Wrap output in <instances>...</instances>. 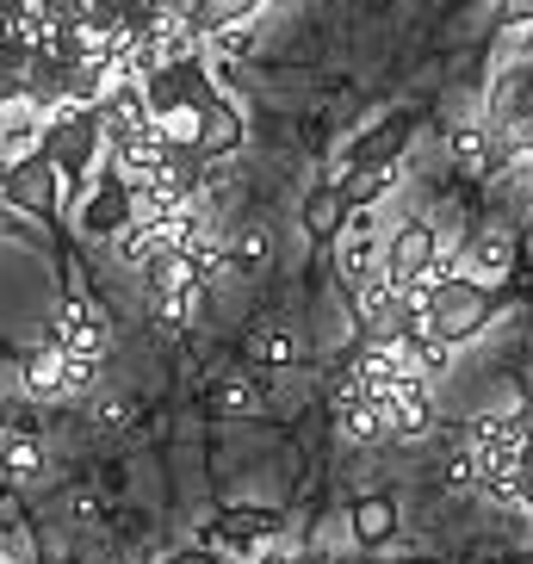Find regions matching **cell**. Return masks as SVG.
<instances>
[{
    "label": "cell",
    "mask_w": 533,
    "mask_h": 564,
    "mask_svg": "<svg viewBox=\"0 0 533 564\" xmlns=\"http://www.w3.org/2000/svg\"><path fill=\"white\" fill-rule=\"evenodd\" d=\"M0 540H7V533H0Z\"/></svg>",
    "instance_id": "7bdbcfd3"
},
{
    "label": "cell",
    "mask_w": 533,
    "mask_h": 564,
    "mask_svg": "<svg viewBox=\"0 0 533 564\" xmlns=\"http://www.w3.org/2000/svg\"><path fill=\"white\" fill-rule=\"evenodd\" d=\"M348 366H353V379H360V391H367V398H384V384L403 372V354L391 348V341H367V348L353 354Z\"/></svg>",
    "instance_id": "d6986e66"
},
{
    "label": "cell",
    "mask_w": 533,
    "mask_h": 564,
    "mask_svg": "<svg viewBox=\"0 0 533 564\" xmlns=\"http://www.w3.org/2000/svg\"><path fill=\"white\" fill-rule=\"evenodd\" d=\"M56 354H75V360H112L118 348V329H112V311L87 292H68L51 316V335H44Z\"/></svg>",
    "instance_id": "3957f363"
},
{
    "label": "cell",
    "mask_w": 533,
    "mask_h": 564,
    "mask_svg": "<svg viewBox=\"0 0 533 564\" xmlns=\"http://www.w3.org/2000/svg\"><path fill=\"white\" fill-rule=\"evenodd\" d=\"M181 124H186V137H193V150H199L205 162H224V155H236V143H242V112H236L224 94H217L205 112L181 118Z\"/></svg>",
    "instance_id": "30bf717a"
},
{
    "label": "cell",
    "mask_w": 533,
    "mask_h": 564,
    "mask_svg": "<svg viewBox=\"0 0 533 564\" xmlns=\"http://www.w3.org/2000/svg\"><path fill=\"white\" fill-rule=\"evenodd\" d=\"M502 13L515 19V25H527V19H533V0H502Z\"/></svg>",
    "instance_id": "f35d334b"
},
{
    "label": "cell",
    "mask_w": 533,
    "mask_h": 564,
    "mask_svg": "<svg viewBox=\"0 0 533 564\" xmlns=\"http://www.w3.org/2000/svg\"><path fill=\"white\" fill-rule=\"evenodd\" d=\"M391 186H398V162H384V167H348L341 193H348V205H379Z\"/></svg>",
    "instance_id": "83f0119b"
},
{
    "label": "cell",
    "mask_w": 533,
    "mask_h": 564,
    "mask_svg": "<svg viewBox=\"0 0 533 564\" xmlns=\"http://www.w3.org/2000/svg\"><path fill=\"white\" fill-rule=\"evenodd\" d=\"M106 249H112V261H118V267H131V273H143V267H150L155 254H162V242H155V224L131 217V224H124V230H118L112 242H106Z\"/></svg>",
    "instance_id": "603a6c76"
},
{
    "label": "cell",
    "mask_w": 533,
    "mask_h": 564,
    "mask_svg": "<svg viewBox=\"0 0 533 564\" xmlns=\"http://www.w3.org/2000/svg\"><path fill=\"white\" fill-rule=\"evenodd\" d=\"M254 564H298V558H254Z\"/></svg>",
    "instance_id": "60d3db41"
},
{
    "label": "cell",
    "mask_w": 533,
    "mask_h": 564,
    "mask_svg": "<svg viewBox=\"0 0 533 564\" xmlns=\"http://www.w3.org/2000/svg\"><path fill=\"white\" fill-rule=\"evenodd\" d=\"M37 131H44V112L25 100H7L0 106V162H19V155L37 150Z\"/></svg>",
    "instance_id": "4fadbf2b"
},
{
    "label": "cell",
    "mask_w": 533,
    "mask_h": 564,
    "mask_svg": "<svg viewBox=\"0 0 533 564\" xmlns=\"http://www.w3.org/2000/svg\"><path fill=\"white\" fill-rule=\"evenodd\" d=\"M186 311H193V299H150V316H155V329L162 335H181Z\"/></svg>",
    "instance_id": "1f68e13d"
},
{
    "label": "cell",
    "mask_w": 533,
    "mask_h": 564,
    "mask_svg": "<svg viewBox=\"0 0 533 564\" xmlns=\"http://www.w3.org/2000/svg\"><path fill=\"white\" fill-rule=\"evenodd\" d=\"M348 193H341V181H329V186H317L311 199H304V230L311 236H341L348 230Z\"/></svg>",
    "instance_id": "44dd1931"
},
{
    "label": "cell",
    "mask_w": 533,
    "mask_h": 564,
    "mask_svg": "<svg viewBox=\"0 0 533 564\" xmlns=\"http://www.w3.org/2000/svg\"><path fill=\"white\" fill-rule=\"evenodd\" d=\"M19 391L32 403H63V354L44 341L37 354H25V366H19Z\"/></svg>",
    "instance_id": "e0dca14e"
},
{
    "label": "cell",
    "mask_w": 533,
    "mask_h": 564,
    "mask_svg": "<svg viewBox=\"0 0 533 564\" xmlns=\"http://www.w3.org/2000/svg\"><path fill=\"white\" fill-rule=\"evenodd\" d=\"M254 7L261 0H193V25H199V37L224 32V25H249Z\"/></svg>",
    "instance_id": "4316f807"
},
{
    "label": "cell",
    "mask_w": 533,
    "mask_h": 564,
    "mask_svg": "<svg viewBox=\"0 0 533 564\" xmlns=\"http://www.w3.org/2000/svg\"><path fill=\"white\" fill-rule=\"evenodd\" d=\"M497 118H521V124L533 118V63L521 68L515 82H502V94H497Z\"/></svg>",
    "instance_id": "f546056e"
},
{
    "label": "cell",
    "mask_w": 533,
    "mask_h": 564,
    "mask_svg": "<svg viewBox=\"0 0 533 564\" xmlns=\"http://www.w3.org/2000/svg\"><path fill=\"white\" fill-rule=\"evenodd\" d=\"M459 261H466V280H478V285H497L502 273H509V261H515V242L502 230H483L471 249H459Z\"/></svg>",
    "instance_id": "9a60e30c"
},
{
    "label": "cell",
    "mask_w": 533,
    "mask_h": 564,
    "mask_svg": "<svg viewBox=\"0 0 533 564\" xmlns=\"http://www.w3.org/2000/svg\"><path fill=\"white\" fill-rule=\"evenodd\" d=\"M403 143H410V118H384V124H372V131L348 150V167H384V162H398Z\"/></svg>",
    "instance_id": "2e32d148"
},
{
    "label": "cell",
    "mask_w": 533,
    "mask_h": 564,
    "mask_svg": "<svg viewBox=\"0 0 533 564\" xmlns=\"http://www.w3.org/2000/svg\"><path fill=\"white\" fill-rule=\"evenodd\" d=\"M434 484H440L447 497H466V490H478V453H471L466 441H453V447L440 453V465H434Z\"/></svg>",
    "instance_id": "cb8c5ba5"
},
{
    "label": "cell",
    "mask_w": 533,
    "mask_h": 564,
    "mask_svg": "<svg viewBox=\"0 0 533 564\" xmlns=\"http://www.w3.org/2000/svg\"><path fill=\"white\" fill-rule=\"evenodd\" d=\"M131 217H137L131 181L118 174V162H106V155H100V167H94V186L81 193V217H75V224H81L87 242H112V236L131 224Z\"/></svg>",
    "instance_id": "277c9868"
},
{
    "label": "cell",
    "mask_w": 533,
    "mask_h": 564,
    "mask_svg": "<svg viewBox=\"0 0 533 564\" xmlns=\"http://www.w3.org/2000/svg\"><path fill=\"white\" fill-rule=\"evenodd\" d=\"M434 254H440V236H434V224H422V217H403L398 230L384 236V254H379V273L391 285H410L422 273V267L434 261Z\"/></svg>",
    "instance_id": "ba28073f"
},
{
    "label": "cell",
    "mask_w": 533,
    "mask_h": 564,
    "mask_svg": "<svg viewBox=\"0 0 533 564\" xmlns=\"http://www.w3.org/2000/svg\"><path fill=\"white\" fill-rule=\"evenodd\" d=\"M353 311H360V329H367V341H391V348H398L403 335L416 329L422 316L410 311V299H403L398 285L384 280H367V285H353Z\"/></svg>",
    "instance_id": "5b68a950"
},
{
    "label": "cell",
    "mask_w": 533,
    "mask_h": 564,
    "mask_svg": "<svg viewBox=\"0 0 533 564\" xmlns=\"http://www.w3.org/2000/svg\"><path fill=\"white\" fill-rule=\"evenodd\" d=\"M367 391H360V379H353V366H341L329 379V410H348V403H360Z\"/></svg>",
    "instance_id": "d6a6232c"
},
{
    "label": "cell",
    "mask_w": 533,
    "mask_h": 564,
    "mask_svg": "<svg viewBox=\"0 0 533 564\" xmlns=\"http://www.w3.org/2000/svg\"><path fill=\"white\" fill-rule=\"evenodd\" d=\"M335 422H341V434H348L353 447H379V441H384V410L372 398L348 403V410H335Z\"/></svg>",
    "instance_id": "484cf974"
},
{
    "label": "cell",
    "mask_w": 533,
    "mask_h": 564,
    "mask_svg": "<svg viewBox=\"0 0 533 564\" xmlns=\"http://www.w3.org/2000/svg\"><path fill=\"white\" fill-rule=\"evenodd\" d=\"M87 422H94L100 434H124L137 422V398H131V391H106V384H100V391L87 398Z\"/></svg>",
    "instance_id": "d4e9b609"
},
{
    "label": "cell",
    "mask_w": 533,
    "mask_h": 564,
    "mask_svg": "<svg viewBox=\"0 0 533 564\" xmlns=\"http://www.w3.org/2000/svg\"><path fill=\"white\" fill-rule=\"evenodd\" d=\"M167 564H224V558H217L211 546H193V552H174V558H167Z\"/></svg>",
    "instance_id": "8d00e7d4"
},
{
    "label": "cell",
    "mask_w": 533,
    "mask_h": 564,
    "mask_svg": "<svg viewBox=\"0 0 533 564\" xmlns=\"http://www.w3.org/2000/svg\"><path fill=\"white\" fill-rule=\"evenodd\" d=\"M348 521H353V540H360V546H384V540L398 533V502L391 497H360Z\"/></svg>",
    "instance_id": "7402d4cb"
},
{
    "label": "cell",
    "mask_w": 533,
    "mask_h": 564,
    "mask_svg": "<svg viewBox=\"0 0 533 564\" xmlns=\"http://www.w3.org/2000/svg\"><path fill=\"white\" fill-rule=\"evenodd\" d=\"M25 13H32V0H0V25H19Z\"/></svg>",
    "instance_id": "74e56055"
},
{
    "label": "cell",
    "mask_w": 533,
    "mask_h": 564,
    "mask_svg": "<svg viewBox=\"0 0 533 564\" xmlns=\"http://www.w3.org/2000/svg\"><path fill=\"white\" fill-rule=\"evenodd\" d=\"M398 354H403V366H410V372H422L428 384H434V379H440V372L453 366V341H440V335L428 329V316H422L416 329H410V335L398 341Z\"/></svg>",
    "instance_id": "5bb4252c"
},
{
    "label": "cell",
    "mask_w": 533,
    "mask_h": 564,
    "mask_svg": "<svg viewBox=\"0 0 533 564\" xmlns=\"http://www.w3.org/2000/svg\"><path fill=\"white\" fill-rule=\"evenodd\" d=\"M379 254H384L379 217H372V205H353L348 230L335 236V273L348 285H367V280H379Z\"/></svg>",
    "instance_id": "52a82bcc"
},
{
    "label": "cell",
    "mask_w": 533,
    "mask_h": 564,
    "mask_svg": "<svg viewBox=\"0 0 533 564\" xmlns=\"http://www.w3.org/2000/svg\"><path fill=\"white\" fill-rule=\"evenodd\" d=\"M137 94H143V106H150V118H193L205 112V106L217 100L211 87V68H205V56H174V63L150 68L143 82H137Z\"/></svg>",
    "instance_id": "7a4b0ae2"
},
{
    "label": "cell",
    "mask_w": 533,
    "mask_h": 564,
    "mask_svg": "<svg viewBox=\"0 0 533 564\" xmlns=\"http://www.w3.org/2000/svg\"><path fill=\"white\" fill-rule=\"evenodd\" d=\"M384 410V441H422V429L434 422V398H428V379L403 366L398 379L384 384V398H372Z\"/></svg>",
    "instance_id": "8992f818"
},
{
    "label": "cell",
    "mask_w": 533,
    "mask_h": 564,
    "mask_svg": "<svg viewBox=\"0 0 533 564\" xmlns=\"http://www.w3.org/2000/svg\"><path fill=\"white\" fill-rule=\"evenodd\" d=\"M143 292H150V299H193V292H199V267L167 249L143 267Z\"/></svg>",
    "instance_id": "7c38bea8"
},
{
    "label": "cell",
    "mask_w": 533,
    "mask_h": 564,
    "mask_svg": "<svg viewBox=\"0 0 533 564\" xmlns=\"http://www.w3.org/2000/svg\"><path fill=\"white\" fill-rule=\"evenodd\" d=\"M453 162H459V167H483V162H490V131H483V124H459V131H453Z\"/></svg>",
    "instance_id": "4dcf8cb0"
},
{
    "label": "cell",
    "mask_w": 533,
    "mask_h": 564,
    "mask_svg": "<svg viewBox=\"0 0 533 564\" xmlns=\"http://www.w3.org/2000/svg\"><path fill=\"white\" fill-rule=\"evenodd\" d=\"M51 471V459H44V447H37L32 434H13V429H0V478H19V484H32Z\"/></svg>",
    "instance_id": "ffe728a7"
},
{
    "label": "cell",
    "mask_w": 533,
    "mask_h": 564,
    "mask_svg": "<svg viewBox=\"0 0 533 564\" xmlns=\"http://www.w3.org/2000/svg\"><path fill=\"white\" fill-rule=\"evenodd\" d=\"M211 403H217V410H236V415H249L261 398H254V384H236V379H230V384H224V391H217Z\"/></svg>",
    "instance_id": "836d02e7"
},
{
    "label": "cell",
    "mask_w": 533,
    "mask_h": 564,
    "mask_svg": "<svg viewBox=\"0 0 533 564\" xmlns=\"http://www.w3.org/2000/svg\"><path fill=\"white\" fill-rule=\"evenodd\" d=\"M266 528H273V521H266V514H224V521H217V540H224V546H230V552H249L254 546V540H261V533Z\"/></svg>",
    "instance_id": "f1b7e54d"
},
{
    "label": "cell",
    "mask_w": 533,
    "mask_h": 564,
    "mask_svg": "<svg viewBox=\"0 0 533 564\" xmlns=\"http://www.w3.org/2000/svg\"><path fill=\"white\" fill-rule=\"evenodd\" d=\"M298 564H323V558H298Z\"/></svg>",
    "instance_id": "b9f144b4"
},
{
    "label": "cell",
    "mask_w": 533,
    "mask_h": 564,
    "mask_svg": "<svg viewBox=\"0 0 533 564\" xmlns=\"http://www.w3.org/2000/svg\"><path fill=\"white\" fill-rule=\"evenodd\" d=\"M37 155L56 167L63 193H87V174L100 167L106 155V131H100V106H75L63 100L56 112H44V131H37Z\"/></svg>",
    "instance_id": "6da1fadb"
},
{
    "label": "cell",
    "mask_w": 533,
    "mask_h": 564,
    "mask_svg": "<svg viewBox=\"0 0 533 564\" xmlns=\"http://www.w3.org/2000/svg\"><path fill=\"white\" fill-rule=\"evenodd\" d=\"M211 44H217L224 56H249L254 32H249V25H224V32H211Z\"/></svg>",
    "instance_id": "e575fe53"
},
{
    "label": "cell",
    "mask_w": 533,
    "mask_h": 564,
    "mask_svg": "<svg viewBox=\"0 0 533 564\" xmlns=\"http://www.w3.org/2000/svg\"><path fill=\"white\" fill-rule=\"evenodd\" d=\"M68 514H75V521H94V514H100V502L87 497V490H75V497H68Z\"/></svg>",
    "instance_id": "d590c367"
},
{
    "label": "cell",
    "mask_w": 533,
    "mask_h": 564,
    "mask_svg": "<svg viewBox=\"0 0 533 564\" xmlns=\"http://www.w3.org/2000/svg\"><path fill=\"white\" fill-rule=\"evenodd\" d=\"M527 63H533V19H527Z\"/></svg>",
    "instance_id": "ab89813d"
},
{
    "label": "cell",
    "mask_w": 533,
    "mask_h": 564,
    "mask_svg": "<svg viewBox=\"0 0 533 564\" xmlns=\"http://www.w3.org/2000/svg\"><path fill=\"white\" fill-rule=\"evenodd\" d=\"M0 199H13L19 212H37V217H51L56 205H63V181H56V167L44 162V155H19L13 174H7V193Z\"/></svg>",
    "instance_id": "9c48e42d"
},
{
    "label": "cell",
    "mask_w": 533,
    "mask_h": 564,
    "mask_svg": "<svg viewBox=\"0 0 533 564\" xmlns=\"http://www.w3.org/2000/svg\"><path fill=\"white\" fill-rule=\"evenodd\" d=\"M224 267H236V273H266V267H273V224H266V217L236 224V230L224 236Z\"/></svg>",
    "instance_id": "8fae6325"
},
{
    "label": "cell",
    "mask_w": 533,
    "mask_h": 564,
    "mask_svg": "<svg viewBox=\"0 0 533 564\" xmlns=\"http://www.w3.org/2000/svg\"><path fill=\"white\" fill-rule=\"evenodd\" d=\"M249 360H261V366H292L298 360V335H292V323H280V316H254L249 323Z\"/></svg>",
    "instance_id": "ac0fdd59"
}]
</instances>
